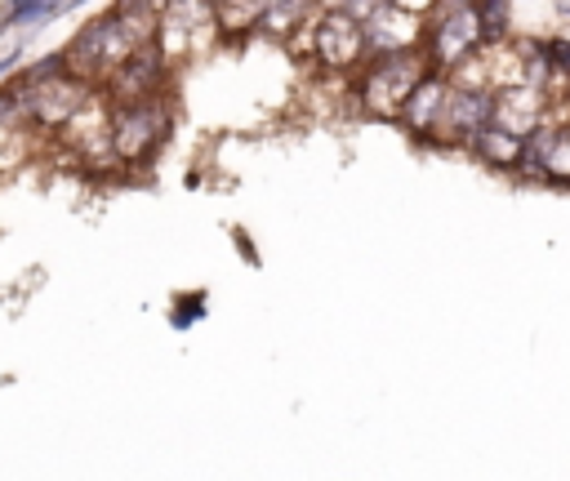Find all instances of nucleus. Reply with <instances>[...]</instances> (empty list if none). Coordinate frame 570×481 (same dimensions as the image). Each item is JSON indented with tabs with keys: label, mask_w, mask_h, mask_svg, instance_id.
<instances>
[{
	"label": "nucleus",
	"mask_w": 570,
	"mask_h": 481,
	"mask_svg": "<svg viewBox=\"0 0 570 481\" xmlns=\"http://www.w3.org/2000/svg\"><path fill=\"white\" fill-rule=\"evenodd\" d=\"M263 9H267V4H214L209 18H214L227 36H240V31H249L254 22H263Z\"/></svg>",
	"instance_id": "4468645a"
},
{
	"label": "nucleus",
	"mask_w": 570,
	"mask_h": 481,
	"mask_svg": "<svg viewBox=\"0 0 570 481\" xmlns=\"http://www.w3.org/2000/svg\"><path fill=\"white\" fill-rule=\"evenodd\" d=\"M472 13H476V27H481V40H499L508 31V4L485 0V4H472Z\"/></svg>",
	"instance_id": "2eb2a0df"
},
{
	"label": "nucleus",
	"mask_w": 570,
	"mask_h": 481,
	"mask_svg": "<svg viewBox=\"0 0 570 481\" xmlns=\"http://www.w3.org/2000/svg\"><path fill=\"white\" fill-rule=\"evenodd\" d=\"M539 116H543L539 89H530V85H512V89H503V94L494 98V120H490V125H499V129H508L512 138L525 143V134H534Z\"/></svg>",
	"instance_id": "9d476101"
},
{
	"label": "nucleus",
	"mask_w": 570,
	"mask_h": 481,
	"mask_svg": "<svg viewBox=\"0 0 570 481\" xmlns=\"http://www.w3.org/2000/svg\"><path fill=\"white\" fill-rule=\"evenodd\" d=\"M539 143H530L534 165L548 178H570V129H539Z\"/></svg>",
	"instance_id": "ddd939ff"
},
{
	"label": "nucleus",
	"mask_w": 570,
	"mask_h": 481,
	"mask_svg": "<svg viewBox=\"0 0 570 481\" xmlns=\"http://www.w3.org/2000/svg\"><path fill=\"white\" fill-rule=\"evenodd\" d=\"M160 80H165V53H160L156 45H142V49H134V58L111 76V94H116L120 102H147V98H156Z\"/></svg>",
	"instance_id": "6e6552de"
},
{
	"label": "nucleus",
	"mask_w": 570,
	"mask_h": 481,
	"mask_svg": "<svg viewBox=\"0 0 570 481\" xmlns=\"http://www.w3.org/2000/svg\"><path fill=\"white\" fill-rule=\"evenodd\" d=\"M445 98H450V85L441 80V76H428L414 94H410V102H405V125L414 129V134H432L436 125H441V111H445Z\"/></svg>",
	"instance_id": "9b49d317"
},
{
	"label": "nucleus",
	"mask_w": 570,
	"mask_h": 481,
	"mask_svg": "<svg viewBox=\"0 0 570 481\" xmlns=\"http://www.w3.org/2000/svg\"><path fill=\"white\" fill-rule=\"evenodd\" d=\"M490 120H494V98L490 94H481V89H450L445 111H441L445 134H454V138L463 134L472 143Z\"/></svg>",
	"instance_id": "1a4fd4ad"
},
{
	"label": "nucleus",
	"mask_w": 570,
	"mask_h": 481,
	"mask_svg": "<svg viewBox=\"0 0 570 481\" xmlns=\"http://www.w3.org/2000/svg\"><path fill=\"white\" fill-rule=\"evenodd\" d=\"M472 147H476V156H481L485 165H499V169H517V165L525 160V143L512 138V134L499 129V125H485V129L472 138Z\"/></svg>",
	"instance_id": "f8f14e48"
},
{
	"label": "nucleus",
	"mask_w": 570,
	"mask_h": 481,
	"mask_svg": "<svg viewBox=\"0 0 570 481\" xmlns=\"http://www.w3.org/2000/svg\"><path fill=\"white\" fill-rule=\"evenodd\" d=\"M294 18H303V4H267V9H263V27H267V31H281V27H289Z\"/></svg>",
	"instance_id": "dca6fc26"
},
{
	"label": "nucleus",
	"mask_w": 570,
	"mask_h": 481,
	"mask_svg": "<svg viewBox=\"0 0 570 481\" xmlns=\"http://www.w3.org/2000/svg\"><path fill=\"white\" fill-rule=\"evenodd\" d=\"M13 120H18V98H13V89H0V134L13 129Z\"/></svg>",
	"instance_id": "a211bd4d"
},
{
	"label": "nucleus",
	"mask_w": 570,
	"mask_h": 481,
	"mask_svg": "<svg viewBox=\"0 0 570 481\" xmlns=\"http://www.w3.org/2000/svg\"><path fill=\"white\" fill-rule=\"evenodd\" d=\"M419 4H374L365 18V45L383 49V53H405L419 40Z\"/></svg>",
	"instance_id": "0eeeda50"
},
{
	"label": "nucleus",
	"mask_w": 570,
	"mask_h": 481,
	"mask_svg": "<svg viewBox=\"0 0 570 481\" xmlns=\"http://www.w3.org/2000/svg\"><path fill=\"white\" fill-rule=\"evenodd\" d=\"M423 80H428V76H423V53H414V49H405V53H383V58H374V62L365 67V76H361V102H365V111H374V116H401L405 102H410V94H414Z\"/></svg>",
	"instance_id": "f03ea898"
},
{
	"label": "nucleus",
	"mask_w": 570,
	"mask_h": 481,
	"mask_svg": "<svg viewBox=\"0 0 570 481\" xmlns=\"http://www.w3.org/2000/svg\"><path fill=\"white\" fill-rule=\"evenodd\" d=\"M134 49H142V40H138L134 27L111 9L107 18L89 22V27L62 49V67H67V76L80 80V85L102 80V76L111 80V76L134 58Z\"/></svg>",
	"instance_id": "f257e3e1"
},
{
	"label": "nucleus",
	"mask_w": 570,
	"mask_h": 481,
	"mask_svg": "<svg viewBox=\"0 0 570 481\" xmlns=\"http://www.w3.org/2000/svg\"><path fill=\"white\" fill-rule=\"evenodd\" d=\"M428 62L450 71L454 62H463L476 45H481V27H476V13L472 4H445L436 9V18L428 22Z\"/></svg>",
	"instance_id": "39448f33"
},
{
	"label": "nucleus",
	"mask_w": 570,
	"mask_h": 481,
	"mask_svg": "<svg viewBox=\"0 0 570 481\" xmlns=\"http://www.w3.org/2000/svg\"><path fill=\"white\" fill-rule=\"evenodd\" d=\"M13 22V4H0V27H9Z\"/></svg>",
	"instance_id": "6ab92c4d"
},
{
	"label": "nucleus",
	"mask_w": 570,
	"mask_h": 481,
	"mask_svg": "<svg viewBox=\"0 0 570 481\" xmlns=\"http://www.w3.org/2000/svg\"><path fill=\"white\" fill-rule=\"evenodd\" d=\"M169 134V111L160 98L147 102H116L111 107V151L120 160H142L151 156Z\"/></svg>",
	"instance_id": "20e7f679"
},
{
	"label": "nucleus",
	"mask_w": 570,
	"mask_h": 481,
	"mask_svg": "<svg viewBox=\"0 0 570 481\" xmlns=\"http://www.w3.org/2000/svg\"><path fill=\"white\" fill-rule=\"evenodd\" d=\"M13 98H18V116H27L31 125H45V129H67L85 102H89V85L71 80L67 71L53 76V80H40V85H13Z\"/></svg>",
	"instance_id": "7ed1b4c3"
},
{
	"label": "nucleus",
	"mask_w": 570,
	"mask_h": 481,
	"mask_svg": "<svg viewBox=\"0 0 570 481\" xmlns=\"http://www.w3.org/2000/svg\"><path fill=\"white\" fill-rule=\"evenodd\" d=\"M312 40H316V58L325 67L343 71V67H352L365 53V22L352 9H330V13H321Z\"/></svg>",
	"instance_id": "423d86ee"
},
{
	"label": "nucleus",
	"mask_w": 570,
	"mask_h": 481,
	"mask_svg": "<svg viewBox=\"0 0 570 481\" xmlns=\"http://www.w3.org/2000/svg\"><path fill=\"white\" fill-rule=\"evenodd\" d=\"M67 4H13V22H40V18H58Z\"/></svg>",
	"instance_id": "f3484780"
}]
</instances>
